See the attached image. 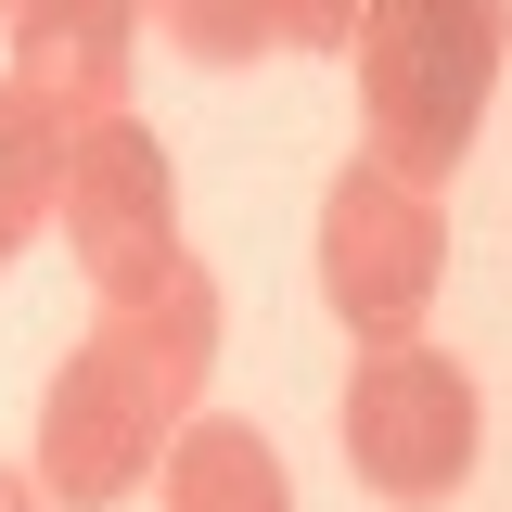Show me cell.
Here are the masks:
<instances>
[{
  "instance_id": "3",
  "label": "cell",
  "mask_w": 512,
  "mask_h": 512,
  "mask_svg": "<svg viewBox=\"0 0 512 512\" xmlns=\"http://www.w3.org/2000/svg\"><path fill=\"white\" fill-rule=\"evenodd\" d=\"M346 461H359V487L397 512L423 500H461L474 487V448H487V397H474V372L461 359H436V346H372L359 372H346Z\"/></svg>"
},
{
  "instance_id": "8",
  "label": "cell",
  "mask_w": 512,
  "mask_h": 512,
  "mask_svg": "<svg viewBox=\"0 0 512 512\" xmlns=\"http://www.w3.org/2000/svg\"><path fill=\"white\" fill-rule=\"evenodd\" d=\"M64 141H77V128L0 77V269L39 244V218H52V192H64Z\"/></svg>"
},
{
  "instance_id": "4",
  "label": "cell",
  "mask_w": 512,
  "mask_h": 512,
  "mask_svg": "<svg viewBox=\"0 0 512 512\" xmlns=\"http://www.w3.org/2000/svg\"><path fill=\"white\" fill-rule=\"evenodd\" d=\"M436 269H448L436 180H410V167L359 154L346 180L320 192V295H333V320H346V333L397 346L410 320L436 308Z\"/></svg>"
},
{
  "instance_id": "9",
  "label": "cell",
  "mask_w": 512,
  "mask_h": 512,
  "mask_svg": "<svg viewBox=\"0 0 512 512\" xmlns=\"http://www.w3.org/2000/svg\"><path fill=\"white\" fill-rule=\"evenodd\" d=\"M192 64H256L269 52V0H141Z\"/></svg>"
},
{
  "instance_id": "12",
  "label": "cell",
  "mask_w": 512,
  "mask_h": 512,
  "mask_svg": "<svg viewBox=\"0 0 512 512\" xmlns=\"http://www.w3.org/2000/svg\"><path fill=\"white\" fill-rule=\"evenodd\" d=\"M0 13H13V0H0Z\"/></svg>"
},
{
  "instance_id": "6",
  "label": "cell",
  "mask_w": 512,
  "mask_h": 512,
  "mask_svg": "<svg viewBox=\"0 0 512 512\" xmlns=\"http://www.w3.org/2000/svg\"><path fill=\"white\" fill-rule=\"evenodd\" d=\"M128 52H141V0H13V90L52 103L64 128L128 116Z\"/></svg>"
},
{
  "instance_id": "11",
  "label": "cell",
  "mask_w": 512,
  "mask_h": 512,
  "mask_svg": "<svg viewBox=\"0 0 512 512\" xmlns=\"http://www.w3.org/2000/svg\"><path fill=\"white\" fill-rule=\"evenodd\" d=\"M0 512H64V500L39 487V474H0Z\"/></svg>"
},
{
  "instance_id": "10",
  "label": "cell",
  "mask_w": 512,
  "mask_h": 512,
  "mask_svg": "<svg viewBox=\"0 0 512 512\" xmlns=\"http://www.w3.org/2000/svg\"><path fill=\"white\" fill-rule=\"evenodd\" d=\"M346 26H359V0H269V39H295V52H346Z\"/></svg>"
},
{
  "instance_id": "2",
  "label": "cell",
  "mask_w": 512,
  "mask_h": 512,
  "mask_svg": "<svg viewBox=\"0 0 512 512\" xmlns=\"http://www.w3.org/2000/svg\"><path fill=\"white\" fill-rule=\"evenodd\" d=\"M500 0H359L346 52H359V116H372V154L410 167V180H448L487 128V90H500Z\"/></svg>"
},
{
  "instance_id": "5",
  "label": "cell",
  "mask_w": 512,
  "mask_h": 512,
  "mask_svg": "<svg viewBox=\"0 0 512 512\" xmlns=\"http://www.w3.org/2000/svg\"><path fill=\"white\" fill-rule=\"evenodd\" d=\"M64 244H77V269L103 282V295H154L167 269H180V180H167V141L154 128H77L64 141V192H52Z\"/></svg>"
},
{
  "instance_id": "1",
  "label": "cell",
  "mask_w": 512,
  "mask_h": 512,
  "mask_svg": "<svg viewBox=\"0 0 512 512\" xmlns=\"http://www.w3.org/2000/svg\"><path fill=\"white\" fill-rule=\"evenodd\" d=\"M205 359H218V282H205L192 256L154 295H103L90 346H77L52 372V397H39V487H52L64 512L128 500V487L167 461V436L192 423Z\"/></svg>"
},
{
  "instance_id": "7",
  "label": "cell",
  "mask_w": 512,
  "mask_h": 512,
  "mask_svg": "<svg viewBox=\"0 0 512 512\" xmlns=\"http://www.w3.org/2000/svg\"><path fill=\"white\" fill-rule=\"evenodd\" d=\"M167 512H295L282 448L256 423H180L167 436Z\"/></svg>"
}]
</instances>
